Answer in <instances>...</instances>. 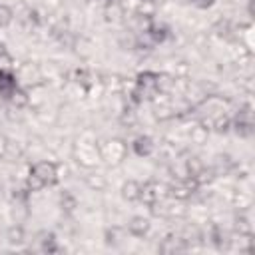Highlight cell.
Returning <instances> with one entry per match:
<instances>
[{"label": "cell", "mask_w": 255, "mask_h": 255, "mask_svg": "<svg viewBox=\"0 0 255 255\" xmlns=\"http://www.w3.org/2000/svg\"><path fill=\"white\" fill-rule=\"evenodd\" d=\"M58 181V167L56 163L52 161H40L32 167L30 171V187L32 189H40V187H46V185H54Z\"/></svg>", "instance_id": "1"}, {"label": "cell", "mask_w": 255, "mask_h": 255, "mask_svg": "<svg viewBox=\"0 0 255 255\" xmlns=\"http://www.w3.org/2000/svg\"><path fill=\"white\" fill-rule=\"evenodd\" d=\"M16 76L8 70H0V96L10 98L16 92Z\"/></svg>", "instance_id": "2"}, {"label": "cell", "mask_w": 255, "mask_h": 255, "mask_svg": "<svg viewBox=\"0 0 255 255\" xmlns=\"http://www.w3.org/2000/svg\"><path fill=\"white\" fill-rule=\"evenodd\" d=\"M131 147H133V153H135V155L145 157V155H149V153H151L153 143H151V139H149L147 135H139V137H135V139H133Z\"/></svg>", "instance_id": "3"}, {"label": "cell", "mask_w": 255, "mask_h": 255, "mask_svg": "<svg viewBox=\"0 0 255 255\" xmlns=\"http://www.w3.org/2000/svg\"><path fill=\"white\" fill-rule=\"evenodd\" d=\"M128 229H129L131 235H135V237H143V235L147 233V229H149V221L143 219V217H133V219L129 221Z\"/></svg>", "instance_id": "4"}, {"label": "cell", "mask_w": 255, "mask_h": 255, "mask_svg": "<svg viewBox=\"0 0 255 255\" xmlns=\"http://www.w3.org/2000/svg\"><path fill=\"white\" fill-rule=\"evenodd\" d=\"M147 36H149V40L153 44H159V42H163L167 38V28L161 26V24H153V26L147 28Z\"/></svg>", "instance_id": "5"}, {"label": "cell", "mask_w": 255, "mask_h": 255, "mask_svg": "<svg viewBox=\"0 0 255 255\" xmlns=\"http://www.w3.org/2000/svg\"><path fill=\"white\" fill-rule=\"evenodd\" d=\"M124 195H126L128 199H139V195H141V185L135 183V181L126 183V185H124Z\"/></svg>", "instance_id": "6"}, {"label": "cell", "mask_w": 255, "mask_h": 255, "mask_svg": "<svg viewBox=\"0 0 255 255\" xmlns=\"http://www.w3.org/2000/svg\"><path fill=\"white\" fill-rule=\"evenodd\" d=\"M12 22V10L8 8V6H4V4H0V28H4V26H8Z\"/></svg>", "instance_id": "7"}, {"label": "cell", "mask_w": 255, "mask_h": 255, "mask_svg": "<svg viewBox=\"0 0 255 255\" xmlns=\"http://www.w3.org/2000/svg\"><path fill=\"white\" fill-rule=\"evenodd\" d=\"M10 100H12L16 106H24V104H26V94H24V92H20V90L16 88V92L10 96Z\"/></svg>", "instance_id": "8"}, {"label": "cell", "mask_w": 255, "mask_h": 255, "mask_svg": "<svg viewBox=\"0 0 255 255\" xmlns=\"http://www.w3.org/2000/svg\"><path fill=\"white\" fill-rule=\"evenodd\" d=\"M191 2H193V4H197L199 8H205V6H209L213 0H191Z\"/></svg>", "instance_id": "9"}, {"label": "cell", "mask_w": 255, "mask_h": 255, "mask_svg": "<svg viewBox=\"0 0 255 255\" xmlns=\"http://www.w3.org/2000/svg\"><path fill=\"white\" fill-rule=\"evenodd\" d=\"M4 56H6V48H4V44L0 42V60H2Z\"/></svg>", "instance_id": "10"}]
</instances>
